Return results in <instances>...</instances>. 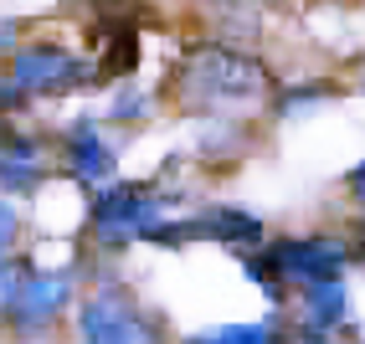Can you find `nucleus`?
Segmentation results:
<instances>
[{
	"label": "nucleus",
	"mask_w": 365,
	"mask_h": 344,
	"mask_svg": "<svg viewBox=\"0 0 365 344\" xmlns=\"http://www.w3.org/2000/svg\"><path fill=\"white\" fill-rule=\"evenodd\" d=\"M273 93V72L257 52L222 41H201L190 46L175 67V98L185 108H206V113H237L252 108Z\"/></svg>",
	"instance_id": "1"
},
{
	"label": "nucleus",
	"mask_w": 365,
	"mask_h": 344,
	"mask_svg": "<svg viewBox=\"0 0 365 344\" xmlns=\"http://www.w3.org/2000/svg\"><path fill=\"white\" fill-rule=\"evenodd\" d=\"M170 206H175V195H165V185H155V180H113V185H103L93 195L88 231H93L98 247L118 252V247H129V241H150V231L160 221L175 216Z\"/></svg>",
	"instance_id": "2"
},
{
	"label": "nucleus",
	"mask_w": 365,
	"mask_h": 344,
	"mask_svg": "<svg viewBox=\"0 0 365 344\" xmlns=\"http://www.w3.org/2000/svg\"><path fill=\"white\" fill-rule=\"evenodd\" d=\"M155 247L180 252L185 241H216V247H237V252H257L267 241L262 216L247 206H206V211H175L170 221L150 231Z\"/></svg>",
	"instance_id": "3"
},
{
	"label": "nucleus",
	"mask_w": 365,
	"mask_h": 344,
	"mask_svg": "<svg viewBox=\"0 0 365 344\" xmlns=\"http://www.w3.org/2000/svg\"><path fill=\"white\" fill-rule=\"evenodd\" d=\"M6 78L26 98H62V93H88L98 88V72L88 57H78L62 41H16Z\"/></svg>",
	"instance_id": "4"
},
{
	"label": "nucleus",
	"mask_w": 365,
	"mask_h": 344,
	"mask_svg": "<svg viewBox=\"0 0 365 344\" xmlns=\"http://www.w3.org/2000/svg\"><path fill=\"white\" fill-rule=\"evenodd\" d=\"M83 344H165V324L129 288H93L78 303Z\"/></svg>",
	"instance_id": "5"
},
{
	"label": "nucleus",
	"mask_w": 365,
	"mask_h": 344,
	"mask_svg": "<svg viewBox=\"0 0 365 344\" xmlns=\"http://www.w3.org/2000/svg\"><path fill=\"white\" fill-rule=\"evenodd\" d=\"M267 257H273L283 288L288 283H294V288L345 283V267L355 262L350 257V241L345 236H324V231H314V236H283V241L267 247Z\"/></svg>",
	"instance_id": "6"
},
{
	"label": "nucleus",
	"mask_w": 365,
	"mask_h": 344,
	"mask_svg": "<svg viewBox=\"0 0 365 344\" xmlns=\"http://www.w3.org/2000/svg\"><path fill=\"white\" fill-rule=\"evenodd\" d=\"M72 303H78V273H72V267H36L31 262V273H26V283H21L6 324L21 339H36V334L52 329Z\"/></svg>",
	"instance_id": "7"
},
{
	"label": "nucleus",
	"mask_w": 365,
	"mask_h": 344,
	"mask_svg": "<svg viewBox=\"0 0 365 344\" xmlns=\"http://www.w3.org/2000/svg\"><path fill=\"white\" fill-rule=\"evenodd\" d=\"M67 175L78 185H93V190H103V185L118 180V155L103 139L98 118H72L67 124Z\"/></svg>",
	"instance_id": "8"
},
{
	"label": "nucleus",
	"mask_w": 365,
	"mask_h": 344,
	"mask_svg": "<svg viewBox=\"0 0 365 344\" xmlns=\"http://www.w3.org/2000/svg\"><path fill=\"white\" fill-rule=\"evenodd\" d=\"M345 324H350V288L345 283H319V288L299 293V324H294V334L304 344H329Z\"/></svg>",
	"instance_id": "9"
},
{
	"label": "nucleus",
	"mask_w": 365,
	"mask_h": 344,
	"mask_svg": "<svg viewBox=\"0 0 365 344\" xmlns=\"http://www.w3.org/2000/svg\"><path fill=\"white\" fill-rule=\"evenodd\" d=\"M46 180V150L36 134L0 124V195H31Z\"/></svg>",
	"instance_id": "10"
},
{
	"label": "nucleus",
	"mask_w": 365,
	"mask_h": 344,
	"mask_svg": "<svg viewBox=\"0 0 365 344\" xmlns=\"http://www.w3.org/2000/svg\"><path fill=\"white\" fill-rule=\"evenodd\" d=\"M93 72H98V83H118L129 78V72L139 67V31L124 26V21H108V26L98 31V46H93Z\"/></svg>",
	"instance_id": "11"
},
{
	"label": "nucleus",
	"mask_w": 365,
	"mask_h": 344,
	"mask_svg": "<svg viewBox=\"0 0 365 344\" xmlns=\"http://www.w3.org/2000/svg\"><path fill=\"white\" fill-rule=\"evenodd\" d=\"M190 344H283L273 318H252V324H216V329H201L190 334Z\"/></svg>",
	"instance_id": "12"
},
{
	"label": "nucleus",
	"mask_w": 365,
	"mask_h": 344,
	"mask_svg": "<svg viewBox=\"0 0 365 344\" xmlns=\"http://www.w3.org/2000/svg\"><path fill=\"white\" fill-rule=\"evenodd\" d=\"M242 273H247V278L257 283V293H262L267 303H283V298H288V288H283V278H278L273 257H267V247H257V252H242Z\"/></svg>",
	"instance_id": "13"
},
{
	"label": "nucleus",
	"mask_w": 365,
	"mask_h": 344,
	"mask_svg": "<svg viewBox=\"0 0 365 344\" xmlns=\"http://www.w3.org/2000/svg\"><path fill=\"white\" fill-rule=\"evenodd\" d=\"M324 98H334V83H294L278 93V113H299V108H314L324 103Z\"/></svg>",
	"instance_id": "14"
},
{
	"label": "nucleus",
	"mask_w": 365,
	"mask_h": 344,
	"mask_svg": "<svg viewBox=\"0 0 365 344\" xmlns=\"http://www.w3.org/2000/svg\"><path fill=\"white\" fill-rule=\"evenodd\" d=\"M144 113H150V93H144V88H118L113 103H108V118H113V124H139Z\"/></svg>",
	"instance_id": "15"
},
{
	"label": "nucleus",
	"mask_w": 365,
	"mask_h": 344,
	"mask_svg": "<svg viewBox=\"0 0 365 344\" xmlns=\"http://www.w3.org/2000/svg\"><path fill=\"white\" fill-rule=\"evenodd\" d=\"M26 273H31L26 257H6V262H0V318L11 313V303H16L21 283H26Z\"/></svg>",
	"instance_id": "16"
},
{
	"label": "nucleus",
	"mask_w": 365,
	"mask_h": 344,
	"mask_svg": "<svg viewBox=\"0 0 365 344\" xmlns=\"http://www.w3.org/2000/svg\"><path fill=\"white\" fill-rule=\"evenodd\" d=\"M16 241H21V211L11 201H0V262L16 257Z\"/></svg>",
	"instance_id": "17"
},
{
	"label": "nucleus",
	"mask_w": 365,
	"mask_h": 344,
	"mask_svg": "<svg viewBox=\"0 0 365 344\" xmlns=\"http://www.w3.org/2000/svg\"><path fill=\"white\" fill-rule=\"evenodd\" d=\"M26 103H31L26 93H21V88H16L11 78H0V118H11V113H21Z\"/></svg>",
	"instance_id": "18"
},
{
	"label": "nucleus",
	"mask_w": 365,
	"mask_h": 344,
	"mask_svg": "<svg viewBox=\"0 0 365 344\" xmlns=\"http://www.w3.org/2000/svg\"><path fill=\"white\" fill-rule=\"evenodd\" d=\"M350 195H355V206L365 211V160H360V165L350 170Z\"/></svg>",
	"instance_id": "19"
}]
</instances>
